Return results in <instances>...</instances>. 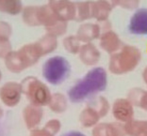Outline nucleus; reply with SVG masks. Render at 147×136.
I'll list each match as a JSON object with an SVG mask.
<instances>
[{
  "instance_id": "22",
  "label": "nucleus",
  "mask_w": 147,
  "mask_h": 136,
  "mask_svg": "<svg viewBox=\"0 0 147 136\" xmlns=\"http://www.w3.org/2000/svg\"><path fill=\"white\" fill-rule=\"evenodd\" d=\"M76 13L75 21L82 22L92 18V1H84L76 3Z\"/></svg>"
},
{
  "instance_id": "9",
  "label": "nucleus",
  "mask_w": 147,
  "mask_h": 136,
  "mask_svg": "<svg viewBox=\"0 0 147 136\" xmlns=\"http://www.w3.org/2000/svg\"><path fill=\"white\" fill-rule=\"evenodd\" d=\"M123 42L120 39L119 35L113 30H106L103 32L99 38V46L103 51L112 55L118 52L122 48Z\"/></svg>"
},
{
  "instance_id": "35",
  "label": "nucleus",
  "mask_w": 147,
  "mask_h": 136,
  "mask_svg": "<svg viewBox=\"0 0 147 136\" xmlns=\"http://www.w3.org/2000/svg\"><path fill=\"white\" fill-rule=\"evenodd\" d=\"M2 115H3V110L1 109V107H0V118L2 117Z\"/></svg>"
},
{
  "instance_id": "7",
  "label": "nucleus",
  "mask_w": 147,
  "mask_h": 136,
  "mask_svg": "<svg viewBox=\"0 0 147 136\" xmlns=\"http://www.w3.org/2000/svg\"><path fill=\"white\" fill-rule=\"evenodd\" d=\"M48 5L59 19L65 22L75 20L76 13V3L70 0H49Z\"/></svg>"
},
{
  "instance_id": "12",
  "label": "nucleus",
  "mask_w": 147,
  "mask_h": 136,
  "mask_svg": "<svg viewBox=\"0 0 147 136\" xmlns=\"http://www.w3.org/2000/svg\"><path fill=\"white\" fill-rule=\"evenodd\" d=\"M79 59L83 64L89 67H94L100 60L101 53L99 49L92 43H83L78 53Z\"/></svg>"
},
{
  "instance_id": "27",
  "label": "nucleus",
  "mask_w": 147,
  "mask_h": 136,
  "mask_svg": "<svg viewBox=\"0 0 147 136\" xmlns=\"http://www.w3.org/2000/svg\"><path fill=\"white\" fill-rule=\"evenodd\" d=\"M43 128L53 136H56L57 134H59V132L61 130V122L58 118L49 119L48 121H46Z\"/></svg>"
},
{
  "instance_id": "5",
  "label": "nucleus",
  "mask_w": 147,
  "mask_h": 136,
  "mask_svg": "<svg viewBox=\"0 0 147 136\" xmlns=\"http://www.w3.org/2000/svg\"><path fill=\"white\" fill-rule=\"evenodd\" d=\"M110 113L115 121L125 124L135 118V106L127 98H118L111 103Z\"/></svg>"
},
{
  "instance_id": "34",
  "label": "nucleus",
  "mask_w": 147,
  "mask_h": 136,
  "mask_svg": "<svg viewBox=\"0 0 147 136\" xmlns=\"http://www.w3.org/2000/svg\"><path fill=\"white\" fill-rule=\"evenodd\" d=\"M106 1H108L109 4L112 6V8H115L116 6L119 5L120 0H106Z\"/></svg>"
},
{
  "instance_id": "14",
  "label": "nucleus",
  "mask_w": 147,
  "mask_h": 136,
  "mask_svg": "<svg viewBox=\"0 0 147 136\" xmlns=\"http://www.w3.org/2000/svg\"><path fill=\"white\" fill-rule=\"evenodd\" d=\"M101 26L98 24H82L76 32V37L82 43H89L97 39L101 36Z\"/></svg>"
},
{
  "instance_id": "17",
  "label": "nucleus",
  "mask_w": 147,
  "mask_h": 136,
  "mask_svg": "<svg viewBox=\"0 0 147 136\" xmlns=\"http://www.w3.org/2000/svg\"><path fill=\"white\" fill-rule=\"evenodd\" d=\"M123 126L126 136H147V119L133 118Z\"/></svg>"
},
{
  "instance_id": "32",
  "label": "nucleus",
  "mask_w": 147,
  "mask_h": 136,
  "mask_svg": "<svg viewBox=\"0 0 147 136\" xmlns=\"http://www.w3.org/2000/svg\"><path fill=\"white\" fill-rule=\"evenodd\" d=\"M61 136H87V135L78 131H71L66 132L64 134H62Z\"/></svg>"
},
{
  "instance_id": "19",
  "label": "nucleus",
  "mask_w": 147,
  "mask_h": 136,
  "mask_svg": "<svg viewBox=\"0 0 147 136\" xmlns=\"http://www.w3.org/2000/svg\"><path fill=\"white\" fill-rule=\"evenodd\" d=\"M126 98L132 102L135 107L147 112V89L134 87L130 89Z\"/></svg>"
},
{
  "instance_id": "4",
  "label": "nucleus",
  "mask_w": 147,
  "mask_h": 136,
  "mask_svg": "<svg viewBox=\"0 0 147 136\" xmlns=\"http://www.w3.org/2000/svg\"><path fill=\"white\" fill-rule=\"evenodd\" d=\"M21 87L23 94L28 99L29 103L40 107L48 105L52 93L46 84L33 76H28L21 82Z\"/></svg>"
},
{
  "instance_id": "25",
  "label": "nucleus",
  "mask_w": 147,
  "mask_h": 136,
  "mask_svg": "<svg viewBox=\"0 0 147 136\" xmlns=\"http://www.w3.org/2000/svg\"><path fill=\"white\" fill-rule=\"evenodd\" d=\"M22 3L20 0H0V11L17 14L21 11Z\"/></svg>"
},
{
  "instance_id": "21",
  "label": "nucleus",
  "mask_w": 147,
  "mask_h": 136,
  "mask_svg": "<svg viewBox=\"0 0 147 136\" xmlns=\"http://www.w3.org/2000/svg\"><path fill=\"white\" fill-rule=\"evenodd\" d=\"M36 43L38 44L40 49H41L42 56L54 52L58 48V39H57V37L50 35L48 33H46L41 39H39L36 41Z\"/></svg>"
},
{
  "instance_id": "15",
  "label": "nucleus",
  "mask_w": 147,
  "mask_h": 136,
  "mask_svg": "<svg viewBox=\"0 0 147 136\" xmlns=\"http://www.w3.org/2000/svg\"><path fill=\"white\" fill-rule=\"evenodd\" d=\"M18 52L21 55L23 60L28 66V68L35 65L42 56L41 49L36 42L24 45L21 49L18 50Z\"/></svg>"
},
{
  "instance_id": "1",
  "label": "nucleus",
  "mask_w": 147,
  "mask_h": 136,
  "mask_svg": "<svg viewBox=\"0 0 147 136\" xmlns=\"http://www.w3.org/2000/svg\"><path fill=\"white\" fill-rule=\"evenodd\" d=\"M108 72L102 67H94L69 88L67 97L73 103L90 101L106 90Z\"/></svg>"
},
{
  "instance_id": "16",
  "label": "nucleus",
  "mask_w": 147,
  "mask_h": 136,
  "mask_svg": "<svg viewBox=\"0 0 147 136\" xmlns=\"http://www.w3.org/2000/svg\"><path fill=\"white\" fill-rule=\"evenodd\" d=\"M112 9V6L106 0L92 1V18L98 22L105 23L108 21Z\"/></svg>"
},
{
  "instance_id": "10",
  "label": "nucleus",
  "mask_w": 147,
  "mask_h": 136,
  "mask_svg": "<svg viewBox=\"0 0 147 136\" xmlns=\"http://www.w3.org/2000/svg\"><path fill=\"white\" fill-rule=\"evenodd\" d=\"M43 118L42 107L29 103L23 110V119L29 131L37 129L42 123Z\"/></svg>"
},
{
  "instance_id": "2",
  "label": "nucleus",
  "mask_w": 147,
  "mask_h": 136,
  "mask_svg": "<svg viewBox=\"0 0 147 136\" xmlns=\"http://www.w3.org/2000/svg\"><path fill=\"white\" fill-rule=\"evenodd\" d=\"M142 60V52L136 46L123 44L118 52L110 55L109 71L114 75H123L133 71Z\"/></svg>"
},
{
  "instance_id": "3",
  "label": "nucleus",
  "mask_w": 147,
  "mask_h": 136,
  "mask_svg": "<svg viewBox=\"0 0 147 136\" xmlns=\"http://www.w3.org/2000/svg\"><path fill=\"white\" fill-rule=\"evenodd\" d=\"M71 72L68 60L57 55L48 58L42 65V76L45 81L53 85H59L67 80Z\"/></svg>"
},
{
  "instance_id": "13",
  "label": "nucleus",
  "mask_w": 147,
  "mask_h": 136,
  "mask_svg": "<svg viewBox=\"0 0 147 136\" xmlns=\"http://www.w3.org/2000/svg\"><path fill=\"white\" fill-rule=\"evenodd\" d=\"M102 117L100 115L98 111L90 103H88L82 109L78 117L80 125L85 129H92L101 122L100 121Z\"/></svg>"
},
{
  "instance_id": "33",
  "label": "nucleus",
  "mask_w": 147,
  "mask_h": 136,
  "mask_svg": "<svg viewBox=\"0 0 147 136\" xmlns=\"http://www.w3.org/2000/svg\"><path fill=\"white\" fill-rule=\"evenodd\" d=\"M142 81L143 83L146 85L147 87V66H145V68L143 69L142 73Z\"/></svg>"
},
{
  "instance_id": "8",
  "label": "nucleus",
  "mask_w": 147,
  "mask_h": 136,
  "mask_svg": "<svg viewBox=\"0 0 147 136\" xmlns=\"http://www.w3.org/2000/svg\"><path fill=\"white\" fill-rule=\"evenodd\" d=\"M92 136H126L125 126L117 121L100 122L92 129Z\"/></svg>"
},
{
  "instance_id": "6",
  "label": "nucleus",
  "mask_w": 147,
  "mask_h": 136,
  "mask_svg": "<svg viewBox=\"0 0 147 136\" xmlns=\"http://www.w3.org/2000/svg\"><path fill=\"white\" fill-rule=\"evenodd\" d=\"M23 90L21 83L8 82L0 87V99L7 107H15L21 101Z\"/></svg>"
},
{
  "instance_id": "20",
  "label": "nucleus",
  "mask_w": 147,
  "mask_h": 136,
  "mask_svg": "<svg viewBox=\"0 0 147 136\" xmlns=\"http://www.w3.org/2000/svg\"><path fill=\"white\" fill-rule=\"evenodd\" d=\"M68 101H69L68 97L65 96L64 94H62V93L59 92L52 93L51 99H50L47 106L53 113L61 115L67 111Z\"/></svg>"
},
{
  "instance_id": "18",
  "label": "nucleus",
  "mask_w": 147,
  "mask_h": 136,
  "mask_svg": "<svg viewBox=\"0 0 147 136\" xmlns=\"http://www.w3.org/2000/svg\"><path fill=\"white\" fill-rule=\"evenodd\" d=\"M5 65L7 69L13 73H20L26 69L28 66L23 60L21 55L18 51H11L5 58Z\"/></svg>"
},
{
  "instance_id": "28",
  "label": "nucleus",
  "mask_w": 147,
  "mask_h": 136,
  "mask_svg": "<svg viewBox=\"0 0 147 136\" xmlns=\"http://www.w3.org/2000/svg\"><path fill=\"white\" fill-rule=\"evenodd\" d=\"M11 51V44L9 39L0 38V58H6V56Z\"/></svg>"
},
{
  "instance_id": "24",
  "label": "nucleus",
  "mask_w": 147,
  "mask_h": 136,
  "mask_svg": "<svg viewBox=\"0 0 147 136\" xmlns=\"http://www.w3.org/2000/svg\"><path fill=\"white\" fill-rule=\"evenodd\" d=\"M63 47L70 54L76 55L79 53V50L82 46V42L79 41L76 35H70L64 38L62 41Z\"/></svg>"
},
{
  "instance_id": "26",
  "label": "nucleus",
  "mask_w": 147,
  "mask_h": 136,
  "mask_svg": "<svg viewBox=\"0 0 147 136\" xmlns=\"http://www.w3.org/2000/svg\"><path fill=\"white\" fill-rule=\"evenodd\" d=\"M45 29L48 34L55 36V37H59V36L64 34L66 30H67V22L59 20L54 25H52L51 26H49V27Z\"/></svg>"
},
{
  "instance_id": "23",
  "label": "nucleus",
  "mask_w": 147,
  "mask_h": 136,
  "mask_svg": "<svg viewBox=\"0 0 147 136\" xmlns=\"http://www.w3.org/2000/svg\"><path fill=\"white\" fill-rule=\"evenodd\" d=\"M90 104H92L96 110L98 111L102 118L106 117L109 114L111 104L109 101V99L104 96H96L93 99H90Z\"/></svg>"
},
{
  "instance_id": "31",
  "label": "nucleus",
  "mask_w": 147,
  "mask_h": 136,
  "mask_svg": "<svg viewBox=\"0 0 147 136\" xmlns=\"http://www.w3.org/2000/svg\"><path fill=\"white\" fill-rule=\"evenodd\" d=\"M29 136H53V135L51 133H49L45 128H37L30 131Z\"/></svg>"
},
{
  "instance_id": "29",
  "label": "nucleus",
  "mask_w": 147,
  "mask_h": 136,
  "mask_svg": "<svg viewBox=\"0 0 147 136\" xmlns=\"http://www.w3.org/2000/svg\"><path fill=\"white\" fill-rule=\"evenodd\" d=\"M140 1L141 0H120L119 6L122 7L123 9L132 11V9H138V7L140 5Z\"/></svg>"
},
{
  "instance_id": "36",
  "label": "nucleus",
  "mask_w": 147,
  "mask_h": 136,
  "mask_svg": "<svg viewBox=\"0 0 147 136\" xmlns=\"http://www.w3.org/2000/svg\"><path fill=\"white\" fill-rule=\"evenodd\" d=\"M1 77H2V73H1V71H0V81H1Z\"/></svg>"
},
{
  "instance_id": "30",
  "label": "nucleus",
  "mask_w": 147,
  "mask_h": 136,
  "mask_svg": "<svg viewBox=\"0 0 147 136\" xmlns=\"http://www.w3.org/2000/svg\"><path fill=\"white\" fill-rule=\"evenodd\" d=\"M11 35V27L6 22H0V38L9 39Z\"/></svg>"
},
{
  "instance_id": "11",
  "label": "nucleus",
  "mask_w": 147,
  "mask_h": 136,
  "mask_svg": "<svg viewBox=\"0 0 147 136\" xmlns=\"http://www.w3.org/2000/svg\"><path fill=\"white\" fill-rule=\"evenodd\" d=\"M128 30L134 35H147V9H139L130 19Z\"/></svg>"
}]
</instances>
